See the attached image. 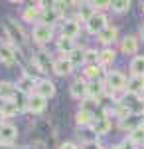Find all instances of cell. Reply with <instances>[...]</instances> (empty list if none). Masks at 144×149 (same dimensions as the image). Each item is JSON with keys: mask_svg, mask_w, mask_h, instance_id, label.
Here are the masks:
<instances>
[{"mask_svg": "<svg viewBox=\"0 0 144 149\" xmlns=\"http://www.w3.org/2000/svg\"><path fill=\"white\" fill-rule=\"evenodd\" d=\"M126 84H128V78L122 74L121 70L107 72V76H105V88H107V92H111V95L126 93Z\"/></svg>", "mask_w": 144, "mask_h": 149, "instance_id": "cell-1", "label": "cell"}, {"mask_svg": "<svg viewBox=\"0 0 144 149\" xmlns=\"http://www.w3.org/2000/svg\"><path fill=\"white\" fill-rule=\"evenodd\" d=\"M4 34H6V44H12V46H22L26 42V32L20 24L16 22L14 18H6V24H4Z\"/></svg>", "mask_w": 144, "mask_h": 149, "instance_id": "cell-2", "label": "cell"}, {"mask_svg": "<svg viewBox=\"0 0 144 149\" xmlns=\"http://www.w3.org/2000/svg\"><path fill=\"white\" fill-rule=\"evenodd\" d=\"M119 105L126 113H132V115H140L144 113V100L142 95H134V93H122L119 97Z\"/></svg>", "mask_w": 144, "mask_h": 149, "instance_id": "cell-3", "label": "cell"}, {"mask_svg": "<svg viewBox=\"0 0 144 149\" xmlns=\"http://www.w3.org/2000/svg\"><path fill=\"white\" fill-rule=\"evenodd\" d=\"M32 40L38 46H45L53 40V28L45 26V24H36L32 28Z\"/></svg>", "mask_w": 144, "mask_h": 149, "instance_id": "cell-4", "label": "cell"}, {"mask_svg": "<svg viewBox=\"0 0 144 149\" xmlns=\"http://www.w3.org/2000/svg\"><path fill=\"white\" fill-rule=\"evenodd\" d=\"M107 26H109V18H107L105 12H95V16H93L89 22H85L87 32H89V34H93V36H99Z\"/></svg>", "mask_w": 144, "mask_h": 149, "instance_id": "cell-5", "label": "cell"}, {"mask_svg": "<svg viewBox=\"0 0 144 149\" xmlns=\"http://www.w3.org/2000/svg\"><path fill=\"white\" fill-rule=\"evenodd\" d=\"M36 86H38V78H34L32 74H28V72H24L22 78L18 80V84H16V88H18V92L22 93V95H32V93H36Z\"/></svg>", "mask_w": 144, "mask_h": 149, "instance_id": "cell-6", "label": "cell"}, {"mask_svg": "<svg viewBox=\"0 0 144 149\" xmlns=\"http://www.w3.org/2000/svg\"><path fill=\"white\" fill-rule=\"evenodd\" d=\"M140 38L138 36H124L121 40V52L124 56H138V50H140Z\"/></svg>", "mask_w": 144, "mask_h": 149, "instance_id": "cell-7", "label": "cell"}, {"mask_svg": "<svg viewBox=\"0 0 144 149\" xmlns=\"http://www.w3.org/2000/svg\"><path fill=\"white\" fill-rule=\"evenodd\" d=\"M95 119H97V115H95V111H93L91 107H81L77 113H75V123H77L79 129H87V127H93Z\"/></svg>", "mask_w": 144, "mask_h": 149, "instance_id": "cell-8", "label": "cell"}, {"mask_svg": "<svg viewBox=\"0 0 144 149\" xmlns=\"http://www.w3.org/2000/svg\"><path fill=\"white\" fill-rule=\"evenodd\" d=\"M44 6V2H38V4H28V8H24L22 10V20L28 24H40V18H42V8Z\"/></svg>", "mask_w": 144, "mask_h": 149, "instance_id": "cell-9", "label": "cell"}, {"mask_svg": "<svg viewBox=\"0 0 144 149\" xmlns=\"http://www.w3.org/2000/svg\"><path fill=\"white\" fill-rule=\"evenodd\" d=\"M61 20V14L51 6V4H44V10H42V18H40V24H45V26H49V28H53L57 26ZM61 26V24H59Z\"/></svg>", "mask_w": 144, "mask_h": 149, "instance_id": "cell-10", "label": "cell"}, {"mask_svg": "<svg viewBox=\"0 0 144 149\" xmlns=\"http://www.w3.org/2000/svg\"><path fill=\"white\" fill-rule=\"evenodd\" d=\"M73 64H71V60L67 56H59L53 60V68H51V72L56 74V76H61V78H65V76H69L71 72H73Z\"/></svg>", "mask_w": 144, "mask_h": 149, "instance_id": "cell-11", "label": "cell"}, {"mask_svg": "<svg viewBox=\"0 0 144 149\" xmlns=\"http://www.w3.org/2000/svg\"><path fill=\"white\" fill-rule=\"evenodd\" d=\"M45 107H47V100L42 97L40 93H32L26 97V109L30 113H42Z\"/></svg>", "mask_w": 144, "mask_h": 149, "instance_id": "cell-12", "label": "cell"}, {"mask_svg": "<svg viewBox=\"0 0 144 149\" xmlns=\"http://www.w3.org/2000/svg\"><path fill=\"white\" fill-rule=\"evenodd\" d=\"M93 133L97 135V137H103V135H107L109 131L112 129V121L111 117L105 113V115H97V119H95V123H93Z\"/></svg>", "mask_w": 144, "mask_h": 149, "instance_id": "cell-13", "label": "cell"}, {"mask_svg": "<svg viewBox=\"0 0 144 149\" xmlns=\"http://www.w3.org/2000/svg\"><path fill=\"white\" fill-rule=\"evenodd\" d=\"M16 139H18V127L14 123L6 121L4 125H0V143L2 145H12Z\"/></svg>", "mask_w": 144, "mask_h": 149, "instance_id": "cell-14", "label": "cell"}, {"mask_svg": "<svg viewBox=\"0 0 144 149\" xmlns=\"http://www.w3.org/2000/svg\"><path fill=\"white\" fill-rule=\"evenodd\" d=\"M87 84L89 81H85L81 76H79L77 80L73 81L71 86H69V93H71V97L73 100H87Z\"/></svg>", "mask_w": 144, "mask_h": 149, "instance_id": "cell-15", "label": "cell"}, {"mask_svg": "<svg viewBox=\"0 0 144 149\" xmlns=\"http://www.w3.org/2000/svg\"><path fill=\"white\" fill-rule=\"evenodd\" d=\"M81 32V22H79L77 18H69L65 22L61 24V36H65V38H71V40H75Z\"/></svg>", "mask_w": 144, "mask_h": 149, "instance_id": "cell-16", "label": "cell"}, {"mask_svg": "<svg viewBox=\"0 0 144 149\" xmlns=\"http://www.w3.org/2000/svg\"><path fill=\"white\" fill-rule=\"evenodd\" d=\"M97 38H99V42L105 48H111V44H115V42L119 40V28L109 24V26H107V28H105V30H103Z\"/></svg>", "mask_w": 144, "mask_h": 149, "instance_id": "cell-17", "label": "cell"}, {"mask_svg": "<svg viewBox=\"0 0 144 149\" xmlns=\"http://www.w3.org/2000/svg\"><path fill=\"white\" fill-rule=\"evenodd\" d=\"M36 93H40L42 97L49 100V97H53V95H56V84H53L51 80H47V78H42V80H38Z\"/></svg>", "mask_w": 144, "mask_h": 149, "instance_id": "cell-18", "label": "cell"}, {"mask_svg": "<svg viewBox=\"0 0 144 149\" xmlns=\"http://www.w3.org/2000/svg\"><path fill=\"white\" fill-rule=\"evenodd\" d=\"M18 95V88L12 81H0V102H14Z\"/></svg>", "mask_w": 144, "mask_h": 149, "instance_id": "cell-19", "label": "cell"}, {"mask_svg": "<svg viewBox=\"0 0 144 149\" xmlns=\"http://www.w3.org/2000/svg\"><path fill=\"white\" fill-rule=\"evenodd\" d=\"M0 60H2V64H6V66H14L16 64V46H12V44H2L0 46Z\"/></svg>", "mask_w": 144, "mask_h": 149, "instance_id": "cell-20", "label": "cell"}, {"mask_svg": "<svg viewBox=\"0 0 144 149\" xmlns=\"http://www.w3.org/2000/svg\"><path fill=\"white\" fill-rule=\"evenodd\" d=\"M105 92H107L105 81H89V84H87V97H89V100L101 102V97L105 95Z\"/></svg>", "mask_w": 144, "mask_h": 149, "instance_id": "cell-21", "label": "cell"}, {"mask_svg": "<svg viewBox=\"0 0 144 149\" xmlns=\"http://www.w3.org/2000/svg\"><path fill=\"white\" fill-rule=\"evenodd\" d=\"M32 64L36 66V68L40 70V72H47L49 68H53V62H51V58L45 54L44 50H40L36 56L32 58Z\"/></svg>", "mask_w": 144, "mask_h": 149, "instance_id": "cell-22", "label": "cell"}, {"mask_svg": "<svg viewBox=\"0 0 144 149\" xmlns=\"http://www.w3.org/2000/svg\"><path fill=\"white\" fill-rule=\"evenodd\" d=\"M77 6V20L79 22H89L95 16V8L91 6V2H75Z\"/></svg>", "mask_w": 144, "mask_h": 149, "instance_id": "cell-23", "label": "cell"}, {"mask_svg": "<svg viewBox=\"0 0 144 149\" xmlns=\"http://www.w3.org/2000/svg\"><path fill=\"white\" fill-rule=\"evenodd\" d=\"M56 48H57V52H61V56H69V54L77 48V44H75V40H71V38L59 36L56 40Z\"/></svg>", "mask_w": 144, "mask_h": 149, "instance_id": "cell-24", "label": "cell"}, {"mask_svg": "<svg viewBox=\"0 0 144 149\" xmlns=\"http://www.w3.org/2000/svg\"><path fill=\"white\" fill-rule=\"evenodd\" d=\"M101 78H103V66L101 64L85 66V72H83V80L85 81H101Z\"/></svg>", "mask_w": 144, "mask_h": 149, "instance_id": "cell-25", "label": "cell"}, {"mask_svg": "<svg viewBox=\"0 0 144 149\" xmlns=\"http://www.w3.org/2000/svg\"><path fill=\"white\" fill-rule=\"evenodd\" d=\"M126 93L142 95V93H144V78L130 76V78H128V84H126Z\"/></svg>", "mask_w": 144, "mask_h": 149, "instance_id": "cell-26", "label": "cell"}, {"mask_svg": "<svg viewBox=\"0 0 144 149\" xmlns=\"http://www.w3.org/2000/svg\"><path fill=\"white\" fill-rule=\"evenodd\" d=\"M130 76L144 78V56H134L130 60Z\"/></svg>", "mask_w": 144, "mask_h": 149, "instance_id": "cell-27", "label": "cell"}, {"mask_svg": "<svg viewBox=\"0 0 144 149\" xmlns=\"http://www.w3.org/2000/svg\"><path fill=\"white\" fill-rule=\"evenodd\" d=\"M0 109H2V113H4V117L8 119V117H14V115H18L20 111H22V105L16 102H4L2 105H0Z\"/></svg>", "mask_w": 144, "mask_h": 149, "instance_id": "cell-28", "label": "cell"}, {"mask_svg": "<svg viewBox=\"0 0 144 149\" xmlns=\"http://www.w3.org/2000/svg\"><path fill=\"white\" fill-rule=\"evenodd\" d=\"M138 125H142V121L138 119V115L128 113L126 117H122V119H121V127H122V129H126L128 133H130V131H134Z\"/></svg>", "mask_w": 144, "mask_h": 149, "instance_id": "cell-29", "label": "cell"}, {"mask_svg": "<svg viewBox=\"0 0 144 149\" xmlns=\"http://www.w3.org/2000/svg\"><path fill=\"white\" fill-rule=\"evenodd\" d=\"M117 60V52H115V48H103L101 50V58H99V64L101 66H109Z\"/></svg>", "mask_w": 144, "mask_h": 149, "instance_id": "cell-30", "label": "cell"}, {"mask_svg": "<svg viewBox=\"0 0 144 149\" xmlns=\"http://www.w3.org/2000/svg\"><path fill=\"white\" fill-rule=\"evenodd\" d=\"M130 0H112L111 2V10L117 12V14H122V12H128L130 10Z\"/></svg>", "mask_w": 144, "mask_h": 149, "instance_id": "cell-31", "label": "cell"}, {"mask_svg": "<svg viewBox=\"0 0 144 149\" xmlns=\"http://www.w3.org/2000/svg\"><path fill=\"white\" fill-rule=\"evenodd\" d=\"M67 58L71 60V64H73V66H81V64H85V50L75 48V50H73Z\"/></svg>", "mask_w": 144, "mask_h": 149, "instance_id": "cell-32", "label": "cell"}, {"mask_svg": "<svg viewBox=\"0 0 144 149\" xmlns=\"http://www.w3.org/2000/svg\"><path fill=\"white\" fill-rule=\"evenodd\" d=\"M99 58H101V52L93 50V48L85 50V66H95V64H99Z\"/></svg>", "mask_w": 144, "mask_h": 149, "instance_id": "cell-33", "label": "cell"}, {"mask_svg": "<svg viewBox=\"0 0 144 149\" xmlns=\"http://www.w3.org/2000/svg\"><path fill=\"white\" fill-rule=\"evenodd\" d=\"M128 137L132 139L136 145H140V143L144 145V123H142V125H138L134 131H130V133H128Z\"/></svg>", "mask_w": 144, "mask_h": 149, "instance_id": "cell-34", "label": "cell"}, {"mask_svg": "<svg viewBox=\"0 0 144 149\" xmlns=\"http://www.w3.org/2000/svg\"><path fill=\"white\" fill-rule=\"evenodd\" d=\"M111 2L112 0H93L91 6L95 8V12H103V10H111Z\"/></svg>", "mask_w": 144, "mask_h": 149, "instance_id": "cell-35", "label": "cell"}, {"mask_svg": "<svg viewBox=\"0 0 144 149\" xmlns=\"http://www.w3.org/2000/svg\"><path fill=\"white\" fill-rule=\"evenodd\" d=\"M51 6H53V8H56V10L59 12L61 16H63L67 8H69V6H73V2H63V0H56V2H51Z\"/></svg>", "mask_w": 144, "mask_h": 149, "instance_id": "cell-36", "label": "cell"}, {"mask_svg": "<svg viewBox=\"0 0 144 149\" xmlns=\"http://www.w3.org/2000/svg\"><path fill=\"white\" fill-rule=\"evenodd\" d=\"M121 149H138V145H136V143H134L130 137H126V139H122Z\"/></svg>", "mask_w": 144, "mask_h": 149, "instance_id": "cell-37", "label": "cell"}, {"mask_svg": "<svg viewBox=\"0 0 144 149\" xmlns=\"http://www.w3.org/2000/svg\"><path fill=\"white\" fill-rule=\"evenodd\" d=\"M59 149H79L77 143H73V141H65V143H61Z\"/></svg>", "mask_w": 144, "mask_h": 149, "instance_id": "cell-38", "label": "cell"}, {"mask_svg": "<svg viewBox=\"0 0 144 149\" xmlns=\"http://www.w3.org/2000/svg\"><path fill=\"white\" fill-rule=\"evenodd\" d=\"M138 38L144 42V22H142V26H140V34H138Z\"/></svg>", "mask_w": 144, "mask_h": 149, "instance_id": "cell-39", "label": "cell"}, {"mask_svg": "<svg viewBox=\"0 0 144 149\" xmlns=\"http://www.w3.org/2000/svg\"><path fill=\"white\" fill-rule=\"evenodd\" d=\"M4 119H6V117H4V113H2V109H0V125H4V123H6Z\"/></svg>", "mask_w": 144, "mask_h": 149, "instance_id": "cell-40", "label": "cell"}, {"mask_svg": "<svg viewBox=\"0 0 144 149\" xmlns=\"http://www.w3.org/2000/svg\"><path fill=\"white\" fill-rule=\"evenodd\" d=\"M109 149H121V145H115V147H109Z\"/></svg>", "mask_w": 144, "mask_h": 149, "instance_id": "cell-41", "label": "cell"}]
</instances>
